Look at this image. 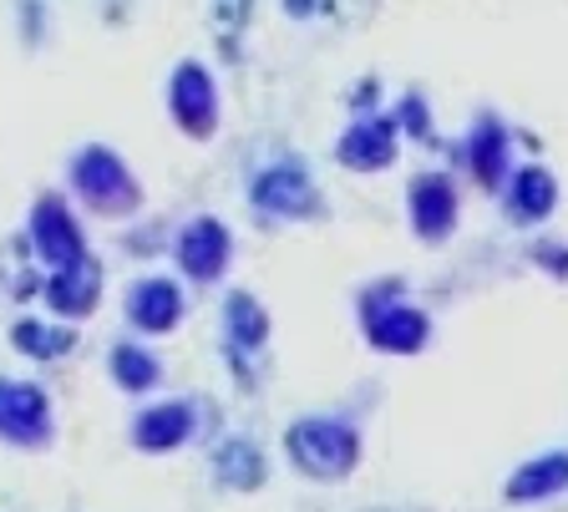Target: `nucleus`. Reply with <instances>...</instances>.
<instances>
[{"label":"nucleus","instance_id":"obj_7","mask_svg":"<svg viewBox=\"0 0 568 512\" xmlns=\"http://www.w3.org/2000/svg\"><path fill=\"white\" fill-rule=\"evenodd\" d=\"M16 340H21V346H36L31 356H57V350L67 346V335H61V330H41V325H21V330H16Z\"/></svg>","mask_w":568,"mask_h":512},{"label":"nucleus","instance_id":"obj_3","mask_svg":"<svg viewBox=\"0 0 568 512\" xmlns=\"http://www.w3.org/2000/svg\"><path fill=\"white\" fill-rule=\"evenodd\" d=\"M183 259H189L193 275H213V264L224 259V238H219V228H213V224L193 228L189 244H183Z\"/></svg>","mask_w":568,"mask_h":512},{"label":"nucleus","instance_id":"obj_5","mask_svg":"<svg viewBox=\"0 0 568 512\" xmlns=\"http://www.w3.org/2000/svg\"><path fill=\"white\" fill-rule=\"evenodd\" d=\"M173 305H178V295L168 285H142L138 295H132L138 325H173Z\"/></svg>","mask_w":568,"mask_h":512},{"label":"nucleus","instance_id":"obj_8","mask_svg":"<svg viewBox=\"0 0 568 512\" xmlns=\"http://www.w3.org/2000/svg\"><path fill=\"white\" fill-rule=\"evenodd\" d=\"M118 376H128L132 386H142V381H153V366H148L138 350H118Z\"/></svg>","mask_w":568,"mask_h":512},{"label":"nucleus","instance_id":"obj_1","mask_svg":"<svg viewBox=\"0 0 568 512\" xmlns=\"http://www.w3.org/2000/svg\"><path fill=\"white\" fill-rule=\"evenodd\" d=\"M47 417V406L31 386H0V427L11 431V437H31Z\"/></svg>","mask_w":568,"mask_h":512},{"label":"nucleus","instance_id":"obj_4","mask_svg":"<svg viewBox=\"0 0 568 512\" xmlns=\"http://www.w3.org/2000/svg\"><path fill=\"white\" fill-rule=\"evenodd\" d=\"M47 228L36 224V238H41V249H47V259H71L77 254V234H71V224H67V214H61L57 203H47Z\"/></svg>","mask_w":568,"mask_h":512},{"label":"nucleus","instance_id":"obj_6","mask_svg":"<svg viewBox=\"0 0 568 512\" xmlns=\"http://www.w3.org/2000/svg\"><path fill=\"white\" fill-rule=\"evenodd\" d=\"M518 208L523 214H548V208H554V183L544 178V173H528V178H523V193H518Z\"/></svg>","mask_w":568,"mask_h":512},{"label":"nucleus","instance_id":"obj_2","mask_svg":"<svg viewBox=\"0 0 568 512\" xmlns=\"http://www.w3.org/2000/svg\"><path fill=\"white\" fill-rule=\"evenodd\" d=\"M564 482H568V457H544L513 482V498H544V492H558Z\"/></svg>","mask_w":568,"mask_h":512}]
</instances>
